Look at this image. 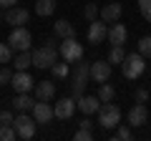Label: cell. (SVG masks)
Segmentation results:
<instances>
[{"mask_svg": "<svg viewBox=\"0 0 151 141\" xmlns=\"http://www.w3.org/2000/svg\"><path fill=\"white\" fill-rule=\"evenodd\" d=\"M53 30H55V35H58V38H76V28L70 25L65 18H63V20H55Z\"/></svg>", "mask_w": 151, "mask_h": 141, "instance_id": "cell-19", "label": "cell"}, {"mask_svg": "<svg viewBox=\"0 0 151 141\" xmlns=\"http://www.w3.org/2000/svg\"><path fill=\"white\" fill-rule=\"evenodd\" d=\"M13 121L15 119H13L10 111H0V124H13Z\"/></svg>", "mask_w": 151, "mask_h": 141, "instance_id": "cell-34", "label": "cell"}, {"mask_svg": "<svg viewBox=\"0 0 151 141\" xmlns=\"http://www.w3.org/2000/svg\"><path fill=\"white\" fill-rule=\"evenodd\" d=\"M136 101L146 103V101H149V91H146V88H139V91H136Z\"/></svg>", "mask_w": 151, "mask_h": 141, "instance_id": "cell-33", "label": "cell"}, {"mask_svg": "<svg viewBox=\"0 0 151 141\" xmlns=\"http://www.w3.org/2000/svg\"><path fill=\"white\" fill-rule=\"evenodd\" d=\"M35 124L38 121L33 119V116H28V111H20V116L13 121V129L18 131L20 139H33V136H35Z\"/></svg>", "mask_w": 151, "mask_h": 141, "instance_id": "cell-5", "label": "cell"}, {"mask_svg": "<svg viewBox=\"0 0 151 141\" xmlns=\"http://www.w3.org/2000/svg\"><path fill=\"white\" fill-rule=\"evenodd\" d=\"M50 73H53V78H65V76H70L68 60H55V63L50 65Z\"/></svg>", "mask_w": 151, "mask_h": 141, "instance_id": "cell-23", "label": "cell"}, {"mask_svg": "<svg viewBox=\"0 0 151 141\" xmlns=\"http://www.w3.org/2000/svg\"><path fill=\"white\" fill-rule=\"evenodd\" d=\"M18 139V131L13 129V124H0V141H13Z\"/></svg>", "mask_w": 151, "mask_h": 141, "instance_id": "cell-25", "label": "cell"}, {"mask_svg": "<svg viewBox=\"0 0 151 141\" xmlns=\"http://www.w3.org/2000/svg\"><path fill=\"white\" fill-rule=\"evenodd\" d=\"M60 58L68 60V63H76V60L83 58V45L78 43L76 38H63V43H60Z\"/></svg>", "mask_w": 151, "mask_h": 141, "instance_id": "cell-6", "label": "cell"}, {"mask_svg": "<svg viewBox=\"0 0 151 141\" xmlns=\"http://www.w3.org/2000/svg\"><path fill=\"white\" fill-rule=\"evenodd\" d=\"M53 96H55V83L53 81L35 83V101H50Z\"/></svg>", "mask_w": 151, "mask_h": 141, "instance_id": "cell-16", "label": "cell"}, {"mask_svg": "<svg viewBox=\"0 0 151 141\" xmlns=\"http://www.w3.org/2000/svg\"><path fill=\"white\" fill-rule=\"evenodd\" d=\"M73 139H76V141H91V139H93V136H91V129H78Z\"/></svg>", "mask_w": 151, "mask_h": 141, "instance_id": "cell-31", "label": "cell"}, {"mask_svg": "<svg viewBox=\"0 0 151 141\" xmlns=\"http://www.w3.org/2000/svg\"><path fill=\"white\" fill-rule=\"evenodd\" d=\"M139 8H141V13L146 15V13L151 10V0H139Z\"/></svg>", "mask_w": 151, "mask_h": 141, "instance_id": "cell-35", "label": "cell"}, {"mask_svg": "<svg viewBox=\"0 0 151 141\" xmlns=\"http://www.w3.org/2000/svg\"><path fill=\"white\" fill-rule=\"evenodd\" d=\"M18 5V0H0V8H5V10H8V8H15Z\"/></svg>", "mask_w": 151, "mask_h": 141, "instance_id": "cell-36", "label": "cell"}, {"mask_svg": "<svg viewBox=\"0 0 151 141\" xmlns=\"http://www.w3.org/2000/svg\"><path fill=\"white\" fill-rule=\"evenodd\" d=\"M30 40L33 38H30V33H28V28L25 25H18V28H13L8 43H10L13 50H30Z\"/></svg>", "mask_w": 151, "mask_h": 141, "instance_id": "cell-7", "label": "cell"}, {"mask_svg": "<svg viewBox=\"0 0 151 141\" xmlns=\"http://www.w3.org/2000/svg\"><path fill=\"white\" fill-rule=\"evenodd\" d=\"M91 76V65H86V60H76L73 70H70V78H73V83H70V93H73V98H81L83 96V88H86V78Z\"/></svg>", "mask_w": 151, "mask_h": 141, "instance_id": "cell-2", "label": "cell"}, {"mask_svg": "<svg viewBox=\"0 0 151 141\" xmlns=\"http://www.w3.org/2000/svg\"><path fill=\"white\" fill-rule=\"evenodd\" d=\"M116 139H119V141H131V139H134V131H131L129 126H119V134H116Z\"/></svg>", "mask_w": 151, "mask_h": 141, "instance_id": "cell-29", "label": "cell"}, {"mask_svg": "<svg viewBox=\"0 0 151 141\" xmlns=\"http://www.w3.org/2000/svg\"><path fill=\"white\" fill-rule=\"evenodd\" d=\"M113 96H116V88L108 86V83H101V88H98V98H101L103 103H108V101H113Z\"/></svg>", "mask_w": 151, "mask_h": 141, "instance_id": "cell-26", "label": "cell"}, {"mask_svg": "<svg viewBox=\"0 0 151 141\" xmlns=\"http://www.w3.org/2000/svg\"><path fill=\"white\" fill-rule=\"evenodd\" d=\"M108 38V28L103 20H91V28H88V40H91L93 45L101 43V40Z\"/></svg>", "mask_w": 151, "mask_h": 141, "instance_id": "cell-14", "label": "cell"}, {"mask_svg": "<svg viewBox=\"0 0 151 141\" xmlns=\"http://www.w3.org/2000/svg\"><path fill=\"white\" fill-rule=\"evenodd\" d=\"M53 10H55V0H35V13L40 18L53 15Z\"/></svg>", "mask_w": 151, "mask_h": 141, "instance_id": "cell-22", "label": "cell"}, {"mask_svg": "<svg viewBox=\"0 0 151 141\" xmlns=\"http://www.w3.org/2000/svg\"><path fill=\"white\" fill-rule=\"evenodd\" d=\"M13 81V70L10 68H3L0 70V86H5V83H10Z\"/></svg>", "mask_w": 151, "mask_h": 141, "instance_id": "cell-32", "label": "cell"}, {"mask_svg": "<svg viewBox=\"0 0 151 141\" xmlns=\"http://www.w3.org/2000/svg\"><path fill=\"white\" fill-rule=\"evenodd\" d=\"M28 65H33V53H28V50H18V55L13 58V68H15V70H28Z\"/></svg>", "mask_w": 151, "mask_h": 141, "instance_id": "cell-20", "label": "cell"}, {"mask_svg": "<svg viewBox=\"0 0 151 141\" xmlns=\"http://www.w3.org/2000/svg\"><path fill=\"white\" fill-rule=\"evenodd\" d=\"M98 124L103 126V131L106 129H116V126L121 124V109L116 106V103H103L101 109H98Z\"/></svg>", "mask_w": 151, "mask_h": 141, "instance_id": "cell-4", "label": "cell"}, {"mask_svg": "<svg viewBox=\"0 0 151 141\" xmlns=\"http://www.w3.org/2000/svg\"><path fill=\"white\" fill-rule=\"evenodd\" d=\"M58 55H60V53H58V48H55V40L48 38L43 48L33 50V65L40 68V70H45V68H50V65L58 60Z\"/></svg>", "mask_w": 151, "mask_h": 141, "instance_id": "cell-1", "label": "cell"}, {"mask_svg": "<svg viewBox=\"0 0 151 141\" xmlns=\"http://www.w3.org/2000/svg\"><path fill=\"white\" fill-rule=\"evenodd\" d=\"M35 101H33L28 93H18V98H13V109L15 111H33Z\"/></svg>", "mask_w": 151, "mask_h": 141, "instance_id": "cell-21", "label": "cell"}, {"mask_svg": "<svg viewBox=\"0 0 151 141\" xmlns=\"http://www.w3.org/2000/svg\"><path fill=\"white\" fill-rule=\"evenodd\" d=\"M10 86L15 88L18 93H30L33 88H35V78H33L28 70H15V73H13Z\"/></svg>", "mask_w": 151, "mask_h": 141, "instance_id": "cell-8", "label": "cell"}, {"mask_svg": "<svg viewBox=\"0 0 151 141\" xmlns=\"http://www.w3.org/2000/svg\"><path fill=\"white\" fill-rule=\"evenodd\" d=\"M121 13H124L121 3H108V5L101 8V18H103L106 23H116V20H121Z\"/></svg>", "mask_w": 151, "mask_h": 141, "instance_id": "cell-17", "label": "cell"}, {"mask_svg": "<svg viewBox=\"0 0 151 141\" xmlns=\"http://www.w3.org/2000/svg\"><path fill=\"white\" fill-rule=\"evenodd\" d=\"M91 78L96 83H106L111 78V63H108V58L106 60H93L91 63Z\"/></svg>", "mask_w": 151, "mask_h": 141, "instance_id": "cell-10", "label": "cell"}, {"mask_svg": "<svg viewBox=\"0 0 151 141\" xmlns=\"http://www.w3.org/2000/svg\"><path fill=\"white\" fill-rule=\"evenodd\" d=\"M28 20H30V15H28L25 8H8V10H5V23H8V25H13V28L25 25Z\"/></svg>", "mask_w": 151, "mask_h": 141, "instance_id": "cell-13", "label": "cell"}, {"mask_svg": "<svg viewBox=\"0 0 151 141\" xmlns=\"http://www.w3.org/2000/svg\"><path fill=\"white\" fill-rule=\"evenodd\" d=\"M124 58H126L124 45H111V53H108V63H111V65H121V63H124Z\"/></svg>", "mask_w": 151, "mask_h": 141, "instance_id": "cell-24", "label": "cell"}, {"mask_svg": "<svg viewBox=\"0 0 151 141\" xmlns=\"http://www.w3.org/2000/svg\"><path fill=\"white\" fill-rule=\"evenodd\" d=\"M30 114H33V119H35L38 124H43V126L48 124V121H53V119H55V109L50 106L48 101H35V106H33Z\"/></svg>", "mask_w": 151, "mask_h": 141, "instance_id": "cell-9", "label": "cell"}, {"mask_svg": "<svg viewBox=\"0 0 151 141\" xmlns=\"http://www.w3.org/2000/svg\"><path fill=\"white\" fill-rule=\"evenodd\" d=\"M76 98L70 96V98H60L58 103H55L53 109H55V119H60V121H68L70 116H73V111H76Z\"/></svg>", "mask_w": 151, "mask_h": 141, "instance_id": "cell-11", "label": "cell"}, {"mask_svg": "<svg viewBox=\"0 0 151 141\" xmlns=\"http://www.w3.org/2000/svg\"><path fill=\"white\" fill-rule=\"evenodd\" d=\"M0 63H3V65L13 63V48H10V43H0Z\"/></svg>", "mask_w": 151, "mask_h": 141, "instance_id": "cell-27", "label": "cell"}, {"mask_svg": "<svg viewBox=\"0 0 151 141\" xmlns=\"http://www.w3.org/2000/svg\"><path fill=\"white\" fill-rule=\"evenodd\" d=\"M83 15H86V20H96V18H98V8L93 5V3H88L86 10H83Z\"/></svg>", "mask_w": 151, "mask_h": 141, "instance_id": "cell-30", "label": "cell"}, {"mask_svg": "<svg viewBox=\"0 0 151 141\" xmlns=\"http://www.w3.org/2000/svg\"><path fill=\"white\" fill-rule=\"evenodd\" d=\"M121 68H124V76L129 78V81H136V78H141V73L146 70V55H141V53L126 55L124 63H121Z\"/></svg>", "mask_w": 151, "mask_h": 141, "instance_id": "cell-3", "label": "cell"}, {"mask_svg": "<svg viewBox=\"0 0 151 141\" xmlns=\"http://www.w3.org/2000/svg\"><path fill=\"white\" fill-rule=\"evenodd\" d=\"M139 53L146 55V58H151V35H144L139 40Z\"/></svg>", "mask_w": 151, "mask_h": 141, "instance_id": "cell-28", "label": "cell"}, {"mask_svg": "<svg viewBox=\"0 0 151 141\" xmlns=\"http://www.w3.org/2000/svg\"><path fill=\"white\" fill-rule=\"evenodd\" d=\"M149 121V111H146V103H136L134 109L129 111V124L131 126H144Z\"/></svg>", "mask_w": 151, "mask_h": 141, "instance_id": "cell-15", "label": "cell"}, {"mask_svg": "<svg viewBox=\"0 0 151 141\" xmlns=\"http://www.w3.org/2000/svg\"><path fill=\"white\" fill-rule=\"evenodd\" d=\"M144 18H146V20H149V23H151V10H149V13H146V15H144Z\"/></svg>", "mask_w": 151, "mask_h": 141, "instance_id": "cell-37", "label": "cell"}, {"mask_svg": "<svg viewBox=\"0 0 151 141\" xmlns=\"http://www.w3.org/2000/svg\"><path fill=\"white\" fill-rule=\"evenodd\" d=\"M76 103H78V109L83 111V116L98 114V109L103 106V101L98 96H81V98H76Z\"/></svg>", "mask_w": 151, "mask_h": 141, "instance_id": "cell-12", "label": "cell"}, {"mask_svg": "<svg viewBox=\"0 0 151 141\" xmlns=\"http://www.w3.org/2000/svg\"><path fill=\"white\" fill-rule=\"evenodd\" d=\"M108 40H111V45H124L126 43V25L111 23V28H108Z\"/></svg>", "mask_w": 151, "mask_h": 141, "instance_id": "cell-18", "label": "cell"}]
</instances>
